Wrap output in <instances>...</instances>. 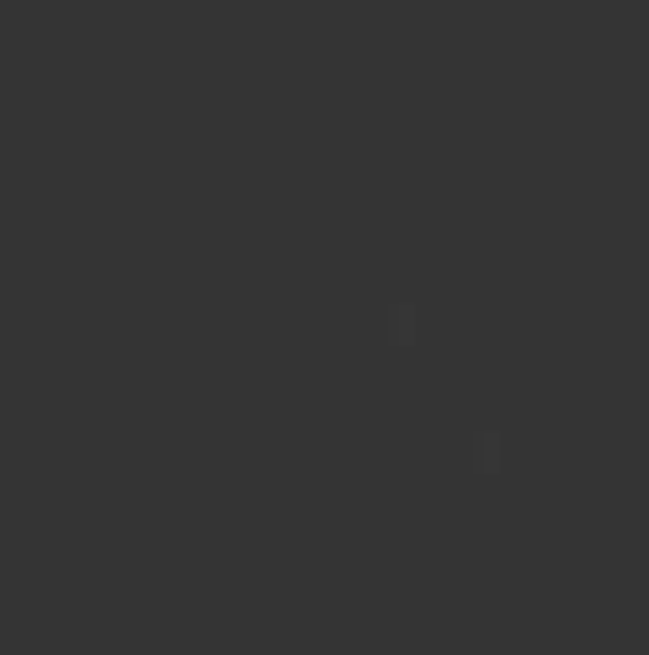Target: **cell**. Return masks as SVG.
Here are the masks:
<instances>
[{
	"label": "cell",
	"mask_w": 649,
	"mask_h": 655,
	"mask_svg": "<svg viewBox=\"0 0 649 655\" xmlns=\"http://www.w3.org/2000/svg\"><path fill=\"white\" fill-rule=\"evenodd\" d=\"M394 341H410V309H394Z\"/></svg>",
	"instance_id": "7a4b0ae2"
},
{
	"label": "cell",
	"mask_w": 649,
	"mask_h": 655,
	"mask_svg": "<svg viewBox=\"0 0 649 655\" xmlns=\"http://www.w3.org/2000/svg\"><path fill=\"white\" fill-rule=\"evenodd\" d=\"M474 464H479V475H495L501 469V437L495 432H479L474 437Z\"/></svg>",
	"instance_id": "6da1fadb"
}]
</instances>
